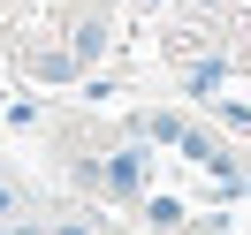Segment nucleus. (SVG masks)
<instances>
[{
    "instance_id": "nucleus-4",
    "label": "nucleus",
    "mask_w": 251,
    "mask_h": 235,
    "mask_svg": "<svg viewBox=\"0 0 251 235\" xmlns=\"http://www.w3.org/2000/svg\"><path fill=\"white\" fill-rule=\"evenodd\" d=\"M16 213H23V197H16L8 182H0V220H16Z\"/></svg>"
},
{
    "instance_id": "nucleus-3",
    "label": "nucleus",
    "mask_w": 251,
    "mask_h": 235,
    "mask_svg": "<svg viewBox=\"0 0 251 235\" xmlns=\"http://www.w3.org/2000/svg\"><path fill=\"white\" fill-rule=\"evenodd\" d=\"M183 91H190V99H213V91H221V61H190Z\"/></svg>"
},
{
    "instance_id": "nucleus-2",
    "label": "nucleus",
    "mask_w": 251,
    "mask_h": 235,
    "mask_svg": "<svg viewBox=\"0 0 251 235\" xmlns=\"http://www.w3.org/2000/svg\"><path fill=\"white\" fill-rule=\"evenodd\" d=\"M137 137H145V144H183V122H175V114H145Z\"/></svg>"
},
{
    "instance_id": "nucleus-1",
    "label": "nucleus",
    "mask_w": 251,
    "mask_h": 235,
    "mask_svg": "<svg viewBox=\"0 0 251 235\" xmlns=\"http://www.w3.org/2000/svg\"><path fill=\"white\" fill-rule=\"evenodd\" d=\"M99 174H107V197H137L145 190V144H122L114 159H99Z\"/></svg>"
}]
</instances>
